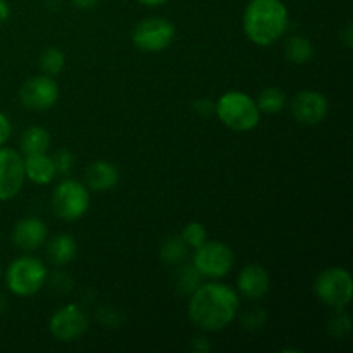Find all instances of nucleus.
Returning a JSON list of instances; mask_svg holds the SVG:
<instances>
[{
    "label": "nucleus",
    "mask_w": 353,
    "mask_h": 353,
    "mask_svg": "<svg viewBox=\"0 0 353 353\" xmlns=\"http://www.w3.org/2000/svg\"><path fill=\"white\" fill-rule=\"evenodd\" d=\"M238 293L224 283H205L188 300V317L200 331L217 333L230 326L238 316Z\"/></svg>",
    "instance_id": "1"
},
{
    "label": "nucleus",
    "mask_w": 353,
    "mask_h": 353,
    "mask_svg": "<svg viewBox=\"0 0 353 353\" xmlns=\"http://www.w3.org/2000/svg\"><path fill=\"white\" fill-rule=\"evenodd\" d=\"M288 7L283 0H250L243 10V31L252 43L269 47L286 33Z\"/></svg>",
    "instance_id": "2"
},
{
    "label": "nucleus",
    "mask_w": 353,
    "mask_h": 353,
    "mask_svg": "<svg viewBox=\"0 0 353 353\" xmlns=\"http://www.w3.org/2000/svg\"><path fill=\"white\" fill-rule=\"evenodd\" d=\"M221 123L231 131L247 133L261 123V110L250 95L238 90H231L219 97L216 102V110Z\"/></svg>",
    "instance_id": "3"
},
{
    "label": "nucleus",
    "mask_w": 353,
    "mask_h": 353,
    "mask_svg": "<svg viewBox=\"0 0 353 353\" xmlns=\"http://www.w3.org/2000/svg\"><path fill=\"white\" fill-rule=\"evenodd\" d=\"M47 268L40 259L23 255L14 259L6 271L7 288L17 296H33L43 288L47 281Z\"/></svg>",
    "instance_id": "4"
},
{
    "label": "nucleus",
    "mask_w": 353,
    "mask_h": 353,
    "mask_svg": "<svg viewBox=\"0 0 353 353\" xmlns=\"http://www.w3.org/2000/svg\"><path fill=\"white\" fill-rule=\"evenodd\" d=\"M314 290L321 303L333 310L347 309L352 303L353 279L345 268H327L314 283Z\"/></svg>",
    "instance_id": "5"
},
{
    "label": "nucleus",
    "mask_w": 353,
    "mask_h": 353,
    "mask_svg": "<svg viewBox=\"0 0 353 353\" xmlns=\"http://www.w3.org/2000/svg\"><path fill=\"white\" fill-rule=\"evenodd\" d=\"M52 210L62 221H78L90 209V190L76 179H64L52 193Z\"/></svg>",
    "instance_id": "6"
},
{
    "label": "nucleus",
    "mask_w": 353,
    "mask_h": 353,
    "mask_svg": "<svg viewBox=\"0 0 353 353\" xmlns=\"http://www.w3.org/2000/svg\"><path fill=\"white\" fill-rule=\"evenodd\" d=\"M176 38V28L169 19L161 16L145 17L133 30L131 40L134 47L147 54H159L171 47Z\"/></svg>",
    "instance_id": "7"
},
{
    "label": "nucleus",
    "mask_w": 353,
    "mask_h": 353,
    "mask_svg": "<svg viewBox=\"0 0 353 353\" xmlns=\"http://www.w3.org/2000/svg\"><path fill=\"white\" fill-rule=\"evenodd\" d=\"M234 265V254L223 241H203L195 248L193 268L205 278L219 279L230 274Z\"/></svg>",
    "instance_id": "8"
},
{
    "label": "nucleus",
    "mask_w": 353,
    "mask_h": 353,
    "mask_svg": "<svg viewBox=\"0 0 353 353\" xmlns=\"http://www.w3.org/2000/svg\"><path fill=\"white\" fill-rule=\"evenodd\" d=\"M48 330L57 341L72 343L86 333L88 317L76 303H68L52 314L48 321Z\"/></svg>",
    "instance_id": "9"
},
{
    "label": "nucleus",
    "mask_w": 353,
    "mask_h": 353,
    "mask_svg": "<svg viewBox=\"0 0 353 353\" xmlns=\"http://www.w3.org/2000/svg\"><path fill=\"white\" fill-rule=\"evenodd\" d=\"M19 100L30 110H48L57 103L59 85L52 76H31L19 88Z\"/></svg>",
    "instance_id": "10"
},
{
    "label": "nucleus",
    "mask_w": 353,
    "mask_h": 353,
    "mask_svg": "<svg viewBox=\"0 0 353 353\" xmlns=\"http://www.w3.org/2000/svg\"><path fill=\"white\" fill-rule=\"evenodd\" d=\"M24 181V159L12 148L0 147V202H7L19 195Z\"/></svg>",
    "instance_id": "11"
},
{
    "label": "nucleus",
    "mask_w": 353,
    "mask_h": 353,
    "mask_svg": "<svg viewBox=\"0 0 353 353\" xmlns=\"http://www.w3.org/2000/svg\"><path fill=\"white\" fill-rule=\"evenodd\" d=\"M290 110L296 123L305 126L321 124L330 114V102L326 95L316 90H302L290 102Z\"/></svg>",
    "instance_id": "12"
},
{
    "label": "nucleus",
    "mask_w": 353,
    "mask_h": 353,
    "mask_svg": "<svg viewBox=\"0 0 353 353\" xmlns=\"http://www.w3.org/2000/svg\"><path fill=\"white\" fill-rule=\"evenodd\" d=\"M238 292L248 300H261L271 290V276L261 264H248L238 274Z\"/></svg>",
    "instance_id": "13"
},
{
    "label": "nucleus",
    "mask_w": 353,
    "mask_h": 353,
    "mask_svg": "<svg viewBox=\"0 0 353 353\" xmlns=\"http://www.w3.org/2000/svg\"><path fill=\"white\" fill-rule=\"evenodd\" d=\"M48 228L38 217H24L17 221L12 230V240L19 250L33 252L47 241Z\"/></svg>",
    "instance_id": "14"
},
{
    "label": "nucleus",
    "mask_w": 353,
    "mask_h": 353,
    "mask_svg": "<svg viewBox=\"0 0 353 353\" xmlns=\"http://www.w3.org/2000/svg\"><path fill=\"white\" fill-rule=\"evenodd\" d=\"M119 179L121 174L117 165H114L109 161H102V159L92 162L85 171V183L90 192H110V190L116 188Z\"/></svg>",
    "instance_id": "15"
},
{
    "label": "nucleus",
    "mask_w": 353,
    "mask_h": 353,
    "mask_svg": "<svg viewBox=\"0 0 353 353\" xmlns=\"http://www.w3.org/2000/svg\"><path fill=\"white\" fill-rule=\"evenodd\" d=\"M24 174L34 185H50L57 176L52 157L47 154H34L24 157Z\"/></svg>",
    "instance_id": "16"
},
{
    "label": "nucleus",
    "mask_w": 353,
    "mask_h": 353,
    "mask_svg": "<svg viewBox=\"0 0 353 353\" xmlns=\"http://www.w3.org/2000/svg\"><path fill=\"white\" fill-rule=\"evenodd\" d=\"M78 254V243L68 233H59L47 243V257L54 265H65L74 261Z\"/></svg>",
    "instance_id": "17"
},
{
    "label": "nucleus",
    "mask_w": 353,
    "mask_h": 353,
    "mask_svg": "<svg viewBox=\"0 0 353 353\" xmlns=\"http://www.w3.org/2000/svg\"><path fill=\"white\" fill-rule=\"evenodd\" d=\"M52 138L45 128L41 126H31L21 134L19 147L24 155H34V154H47L50 148Z\"/></svg>",
    "instance_id": "18"
},
{
    "label": "nucleus",
    "mask_w": 353,
    "mask_h": 353,
    "mask_svg": "<svg viewBox=\"0 0 353 353\" xmlns=\"http://www.w3.org/2000/svg\"><path fill=\"white\" fill-rule=\"evenodd\" d=\"M285 55L292 64L303 65L314 57V45L312 41L302 34H293L286 40Z\"/></svg>",
    "instance_id": "19"
},
{
    "label": "nucleus",
    "mask_w": 353,
    "mask_h": 353,
    "mask_svg": "<svg viewBox=\"0 0 353 353\" xmlns=\"http://www.w3.org/2000/svg\"><path fill=\"white\" fill-rule=\"evenodd\" d=\"M255 103H257L261 112L278 114L285 109L286 95L281 88H278V86H268V88H264L259 93Z\"/></svg>",
    "instance_id": "20"
},
{
    "label": "nucleus",
    "mask_w": 353,
    "mask_h": 353,
    "mask_svg": "<svg viewBox=\"0 0 353 353\" xmlns=\"http://www.w3.org/2000/svg\"><path fill=\"white\" fill-rule=\"evenodd\" d=\"M188 252L190 247L181 240V236H172L162 243L161 257L168 264H181L188 257Z\"/></svg>",
    "instance_id": "21"
},
{
    "label": "nucleus",
    "mask_w": 353,
    "mask_h": 353,
    "mask_svg": "<svg viewBox=\"0 0 353 353\" xmlns=\"http://www.w3.org/2000/svg\"><path fill=\"white\" fill-rule=\"evenodd\" d=\"M40 68L43 74L57 76L64 71L65 68V55L61 48L48 47L45 48L40 57Z\"/></svg>",
    "instance_id": "22"
},
{
    "label": "nucleus",
    "mask_w": 353,
    "mask_h": 353,
    "mask_svg": "<svg viewBox=\"0 0 353 353\" xmlns=\"http://www.w3.org/2000/svg\"><path fill=\"white\" fill-rule=\"evenodd\" d=\"M181 240L195 250L196 247L207 241V231L202 223H188L181 231Z\"/></svg>",
    "instance_id": "23"
},
{
    "label": "nucleus",
    "mask_w": 353,
    "mask_h": 353,
    "mask_svg": "<svg viewBox=\"0 0 353 353\" xmlns=\"http://www.w3.org/2000/svg\"><path fill=\"white\" fill-rule=\"evenodd\" d=\"M350 330H352V319L347 314V310L345 309L336 310V316H334L330 323V333L333 334L334 338H343L350 333Z\"/></svg>",
    "instance_id": "24"
},
{
    "label": "nucleus",
    "mask_w": 353,
    "mask_h": 353,
    "mask_svg": "<svg viewBox=\"0 0 353 353\" xmlns=\"http://www.w3.org/2000/svg\"><path fill=\"white\" fill-rule=\"evenodd\" d=\"M200 276L202 274L193 268V264L183 268L181 272H179V286L183 288V292H195V290L202 285V283H200Z\"/></svg>",
    "instance_id": "25"
},
{
    "label": "nucleus",
    "mask_w": 353,
    "mask_h": 353,
    "mask_svg": "<svg viewBox=\"0 0 353 353\" xmlns=\"http://www.w3.org/2000/svg\"><path fill=\"white\" fill-rule=\"evenodd\" d=\"M52 161H54L55 172H57V174H71L72 165H74V157H72V154L68 148H59V150L55 152L54 157H52Z\"/></svg>",
    "instance_id": "26"
},
{
    "label": "nucleus",
    "mask_w": 353,
    "mask_h": 353,
    "mask_svg": "<svg viewBox=\"0 0 353 353\" xmlns=\"http://www.w3.org/2000/svg\"><path fill=\"white\" fill-rule=\"evenodd\" d=\"M265 323V312L262 309H252L241 316V324H243L247 330H259V327L264 326Z\"/></svg>",
    "instance_id": "27"
},
{
    "label": "nucleus",
    "mask_w": 353,
    "mask_h": 353,
    "mask_svg": "<svg viewBox=\"0 0 353 353\" xmlns=\"http://www.w3.org/2000/svg\"><path fill=\"white\" fill-rule=\"evenodd\" d=\"M10 133H12V126H10L9 117L3 112H0V147L7 143V140L10 138Z\"/></svg>",
    "instance_id": "28"
},
{
    "label": "nucleus",
    "mask_w": 353,
    "mask_h": 353,
    "mask_svg": "<svg viewBox=\"0 0 353 353\" xmlns=\"http://www.w3.org/2000/svg\"><path fill=\"white\" fill-rule=\"evenodd\" d=\"M195 109L196 112L200 114V116H210V114L216 110V102H212V100L209 99H202V100H196L195 102Z\"/></svg>",
    "instance_id": "29"
},
{
    "label": "nucleus",
    "mask_w": 353,
    "mask_h": 353,
    "mask_svg": "<svg viewBox=\"0 0 353 353\" xmlns=\"http://www.w3.org/2000/svg\"><path fill=\"white\" fill-rule=\"evenodd\" d=\"M210 348H212V347H210V343H209V340H207V338H203V336L193 338V341H192V350L193 352L209 353Z\"/></svg>",
    "instance_id": "30"
},
{
    "label": "nucleus",
    "mask_w": 353,
    "mask_h": 353,
    "mask_svg": "<svg viewBox=\"0 0 353 353\" xmlns=\"http://www.w3.org/2000/svg\"><path fill=\"white\" fill-rule=\"evenodd\" d=\"M340 40L343 41V45L347 48H352L353 47V26L350 23L347 24V28H345L343 31H341L340 34Z\"/></svg>",
    "instance_id": "31"
},
{
    "label": "nucleus",
    "mask_w": 353,
    "mask_h": 353,
    "mask_svg": "<svg viewBox=\"0 0 353 353\" xmlns=\"http://www.w3.org/2000/svg\"><path fill=\"white\" fill-rule=\"evenodd\" d=\"M71 3L79 10H90L99 3V0H71Z\"/></svg>",
    "instance_id": "32"
},
{
    "label": "nucleus",
    "mask_w": 353,
    "mask_h": 353,
    "mask_svg": "<svg viewBox=\"0 0 353 353\" xmlns=\"http://www.w3.org/2000/svg\"><path fill=\"white\" fill-rule=\"evenodd\" d=\"M10 16V7L7 3V0H0V26L9 19Z\"/></svg>",
    "instance_id": "33"
},
{
    "label": "nucleus",
    "mask_w": 353,
    "mask_h": 353,
    "mask_svg": "<svg viewBox=\"0 0 353 353\" xmlns=\"http://www.w3.org/2000/svg\"><path fill=\"white\" fill-rule=\"evenodd\" d=\"M141 6H147V7H161L164 3H168L169 0H138Z\"/></svg>",
    "instance_id": "34"
},
{
    "label": "nucleus",
    "mask_w": 353,
    "mask_h": 353,
    "mask_svg": "<svg viewBox=\"0 0 353 353\" xmlns=\"http://www.w3.org/2000/svg\"><path fill=\"white\" fill-rule=\"evenodd\" d=\"M0 278H2V269H0Z\"/></svg>",
    "instance_id": "35"
}]
</instances>
